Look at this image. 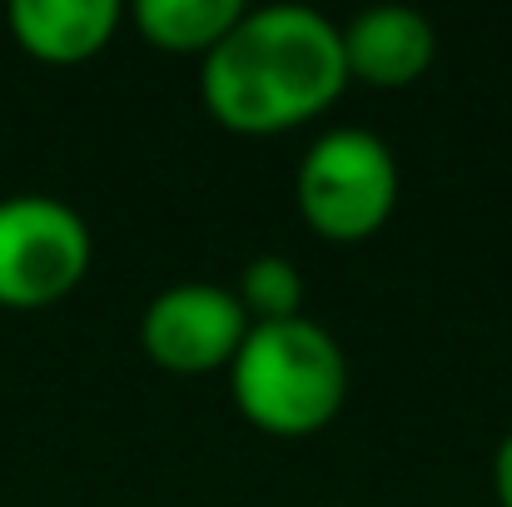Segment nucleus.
<instances>
[{"label":"nucleus","instance_id":"5","mask_svg":"<svg viewBox=\"0 0 512 507\" xmlns=\"http://www.w3.org/2000/svg\"><path fill=\"white\" fill-rule=\"evenodd\" d=\"M244 334H249V319L239 299L219 284H194V279L160 289L140 319V343L150 363L170 373H189V378L229 368Z\"/></svg>","mask_w":512,"mask_h":507},{"label":"nucleus","instance_id":"1","mask_svg":"<svg viewBox=\"0 0 512 507\" xmlns=\"http://www.w3.org/2000/svg\"><path fill=\"white\" fill-rule=\"evenodd\" d=\"M348 85L339 25L309 5L244 10L204 55L199 95L234 135H284L324 115Z\"/></svg>","mask_w":512,"mask_h":507},{"label":"nucleus","instance_id":"7","mask_svg":"<svg viewBox=\"0 0 512 507\" xmlns=\"http://www.w3.org/2000/svg\"><path fill=\"white\" fill-rule=\"evenodd\" d=\"M115 25H120L115 0H15L10 5V30L20 50L50 65H75L100 55Z\"/></svg>","mask_w":512,"mask_h":507},{"label":"nucleus","instance_id":"9","mask_svg":"<svg viewBox=\"0 0 512 507\" xmlns=\"http://www.w3.org/2000/svg\"><path fill=\"white\" fill-rule=\"evenodd\" d=\"M239 309L249 324H284V319H304V279L284 254H259L234 289Z\"/></svg>","mask_w":512,"mask_h":507},{"label":"nucleus","instance_id":"3","mask_svg":"<svg viewBox=\"0 0 512 507\" xmlns=\"http://www.w3.org/2000/svg\"><path fill=\"white\" fill-rule=\"evenodd\" d=\"M299 214L334 244L378 234L398 204V160L368 130H329L309 145L294 179Z\"/></svg>","mask_w":512,"mask_h":507},{"label":"nucleus","instance_id":"6","mask_svg":"<svg viewBox=\"0 0 512 507\" xmlns=\"http://www.w3.org/2000/svg\"><path fill=\"white\" fill-rule=\"evenodd\" d=\"M339 35L348 75L373 85V90L413 85L438 55V30L413 5H368L343 25Z\"/></svg>","mask_w":512,"mask_h":507},{"label":"nucleus","instance_id":"4","mask_svg":"<svg viewBox=\"0 0 512 507\" xmlns=\"http://www.w3.org/2000/svg\"><path fill=\"white\" fill-rule=\"evenodd\" d=\"M90 269L85 219L50 194L0 199V304L45 309L65 299Z\"/></svg>","mask_w":512,"mask_h":507},{"label":"nucleus","instance_id":"8","mask_svg":"<svg viewBox=\"0 0 512 507\" xmlns=\"http://www.w3.org/2000/svg\"><path fill=\"white\" fill-rule=\"evenodd\" d=\"M130 15L150 45L170 55H209L234 30L244 5L239 0H135Z\"/></svg>","mask_w":512,"mask_h":507},{"label":"nucleus","instance_id":"10","mask_svg":"<svg viewBox=\"0 0 512 507\" xmlns=\"http://www.w3.org/2000/svg\"><path fill=\"white\" fill-rule=\"evenodd\" d=\"M493 488H498V503L512 507V433L498 443V453H493Z\"/></svg>","mask_w":512,"mask_h":507},{"label":"nucleus","instance_id":"2","mask_svg":"<svg viewBox=\"0 0 512 507\" xmlns=\"http://www.w3.org/2000/svg\"><path fill=\"white\" fill-rule=\"evenodd\" d=\"M229 383L254 428L274 438H304L339 418L348 398V358L339 338L314 319L249 324L229 363Z\"/></svg>","mask_w":512,"mask_h":507}]
</instances>
